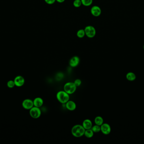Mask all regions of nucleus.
I'll list each match as a JSON object with an SVG mask.
<instances>
[{
    "label": "nucleus",
    "instance_id": "17",
    "mask_svg": "<svg viewBox=\"0 0 144 144\" xmlns=\"http://www.w3.org/2000/svg\"><path fill=\"white\" fill-rule=\"evenodd\" d=\"M86 35L84 30L83 29H80L78 30L77 33V36L79 38H83L84 37L85 35Z\"/></svg>",
    "mask_w": 144,
    "mask_h": 144
},
{
    "label": "nucleus",
    "instance_id": "21",
    "mask_svg": "<svg viewBox=\"0 0 144 144\" xmlns=\"http://www.w3.org/2000/svg\"><path fill=\"white\" fill-rule=\"evenodd\" d=\"M7 86L10 88H13L15 86V84L14 83V81L9 80L8 81L7 83Z\"/></svg>",
    "mask_w": 144,
    "mask_h": 144
},
{
    "label": "nucleus",
    "instance_id": "6",
    "mask_svg": "<svg viewBox=\"0 0 144 144\" xmlns=\"http://www.w3.org/2000/svg\"><path fill=\"white\" fill-rule=\"evenodd\" d=\"M23 107L26 109H30L34 107V101L30 99H26L22 103Z\"/></svg>",
    "mask_w": 144,
    "mask_h": 144
},
{
    "label": "nucleus",
    "instance_id": "11",
    "mask_svg": "<svg viewBox=\"0 0 144 144\" xmlns=\"http://www.w3.org/2000/svg\"><path fill=\"white\" fill-rule=\"evenodd\" d=\"M65 107L70 111H74L76 108V105L73 101H68L65 104Z\"/></svg>",
    "mask_w": 144,
    "mask_h": 144
},
{
    "label": "nucleus",
    "instance_id": "19",
    "mask_svg": "<svg viewBox=\"0 0 144 144\" xmlns=\"http://www.w3.org/2000/svg\"><path fill=\"white\" fill-rule=\"evenodd\" d=\"M91 129L92 130L94 133H98L101 131V127L99 126L96 124V125H94L92 127Z\"/></svg>",
    "mask_w": 144,
    "mask_h": 144
},
{
    "label": "nucleus",
    "instance_id": "7",
    "mask_svg": "<svg viewBox=\"0 0 144 144\" xmlns=\"http://www.w3.org/2000/svg\"><path fill=\"white\" fill-rule=\"evenodd\" d=\"M100 127H101V131L104 135H108L109 134H110L111 129L110 126L108 124L106 123L103 124Z\"/></svg>",
    "mask_w": 144,
    "mask_h": 144
},
{
    "label": "nucleus",
    "instance_id": "24",
    "mask_svg": "<svg viewBox=\"0 0 144 144\" xmlns=\"http://www.w3.org/2000/svg\"><path fill=\"white\" fill-rule=\"evenodd\" d=\"M56 1L60 3H62L64 2L65 1V0H56Z\"/></svg>",
    "mask_w": 144,
    "mask_h": 144
},
{
    "label": "nucleus",
    "instance_id": "3",
    "mask_svg": "<svg viewBox=\"0 0 144 144\" xmlns=\"http://www.w3.org/2000/svg\"><path fill=\"white\" fill-rule=\"evenodd\" d=\"M77 87L74 83L68 82L66 83L64 86V90L68 93V94H74L76 91Z\"/></svg>",
    "mask_w": 144,
    "mask_h": 144
},
{
    "label": "nucleus",
    "instance_id": "22",
    "mask_svg": "<svg viewBox=\"0 0 144 144\" xmlns=\"http://www.w3.org/2000/svg\"><path fill=\"white\" fill-rule=\"evenodd\" d=\"M74 83L75 84L76 87L80 86L81 85V81L80 79H75V81H74Z\"/></svg>",
    "mask_w": 144,
    "mask_h": 144
},
{
    "label": "nucleus",
    "instance_id": "20",
    "mask_svg": "<svg viewBox=\"0 0 144 144\" xmlns=\"http://www.w3.org/2000/svg\"><path fill=\"white\" fill-rule=\"evenodd\" d=\"M73 6L75 7L79 8L82 5V3H81V0H75L73 2Z\"/></svg>",
    "mask_w": 144,
    "mask_h": 144
},
{
    "label": "nucleus",
    "instance_id": "1",
    "mask_svg": "<svg viewBox=\"0 0 144 144\" xmlns=\"http://www.w3.org/2000/svg\"><path fill=\"white\" fill-rule=\"evenodd\" d=\"M85 130L82 125L77 124L73 126L71 130V133L75 137H80L84 135Z\"/></svg>",
    "mask_w": 144,
    "mask_h": 144
},
{
    "label": "nucleus",
    "instance_id": "2",
    "mask_svg": "<svg viewBox=\"0 0 144 144\" xmlns=\"http://www.w3.org/2000/svg\"><path fill=\"white\" fill-rule=\"evenodd\" d=\"M56 96L58 101L62 104H65L70 99L69 94L64 90L59 91Z\"/></svg>",
    "mask_w": 144,
    "mask_h": 144
},
{
    "label": "nucleus",
    "instance_id": "13",
    "mask_svg": "<svg viewBox=\"0 0 144 144\" xmlns=\"http://www.w3.org/2000/svg\"><path fill=\"white\" fill-rule=\"evenodd\" d=\"M33 101H34V106L39 108L42 107L43 104V99L40 97L36 98Z\"/></svg>",
    "mask_w": 144,
    "mask_h": 144
},
{
    "label": "nucleus",
    "instance_id": "16",
    "mask_svg": "<svg viewBox=\"0 0 144 144\" xmlns=\"http://www.w3.org/2000/svg\"><path fill=\"white\" fill-rule=\"evenodd\" d=\"M94 122L96 125L101 126L103 124V119L101 116H97L94 119Z\"/></svg>",
    "mask_w": 144,
    "mask_h": 144
},
{
    "label": "nucleus",
    "instance_id": "5",
    "mask_svg": "<svg viewBox=\"0 0 144 144\" xmlns=\"http://www.w3.org/2000/svg\"><path fill=\"white\" fill-rule=\"evenodd\" d=\"M41 109L39 107H34L30 109V115L34 119H37L41 116Z\"/></svg>",
    "mask_w": 144,
    "mask_h": 144
},
{
    "label": "nucleus",
    "instance_id": "14",
    "mask_svg": "<svg viewBox=\"0 0 144 144\" xmlns=\"http://www.w3.org/2000/svg\"><path fill=\"white\" fill-rule=\"evenodd\" d=\"M126 78L129 81H133L136 79V75L133 72H129L126 75Z\"/></svg>",
    "mask_w": 144,
    "mask_h": 144
},
{
    "label": "nucleus",
    "instance_id": "8",
    "mask_svg": "<svg viewBox=\"0 0 144 144\" xmlns=\"http://www.w3.org/2000/svg\"><path fill=\"white\" fill-rule=\"evenodd\" d=\"M80 63V58L79 57L75 56L70 59L69 61V65L71 67H75L79 65Z\"/></svg>",
    "mask_w": 144,
    "mask_h": 144
},
{
    "label": "nucleus",
    "instance_id": "25",
    "mask_svg": "<svg viewBox=\"0 0 144 144\" xmlns=\"http://www.w3.org/2000/svg\"><path fill=\"white\" fill-rule=\"evenodd\" d=\"M143 48H144V46H143Z\"/></svg>",
    "mask_w": 144,
    "mask_h": 144
},
{
    "label": "nucleus",
    "instance_id": "10",
    "mask_svg": "<svg viewBox=\"0 0 144 144\" xmlns=\"http://www.w3.org/2000/svg\"><path fill=\"white\" fill-rule=\"evenodd\" d=\"M91 12L94 17H98L101 14V9L99 6H94L91 8Z\"/></svg>",
    "mask_w": 144,
    "mask_h": 144
},
{
    "label": "nucleus",
    "instance_id": "12",
    "mask_svg": "<svg viewBox=\"0 0 144 144\" xmlns=\"http://www.w3.org/2000/svg\"><path fill=\"white\" fill-rule=\"evenodd\" d=\"M82 126L85 130L91 129L92 127V123L90 120L86 119L83 122Z\"/></svg>",
    "mask_w": 144,
    "mask_h": 144
},
{
    "label": "nucleus",
    "instance_id": "9",
    "mask_svg": "<svg viewBox=\"0 0 144 144\" xmlns=\"http://www.w3.org/2000/svg\"><path fill=\"white\" fill-rule=\"evenodd\" d=\"M15 86L20 87L24 85L25 83V80L23 77L21 76H18L16 77L14 79Z\"/></svg>",
    "mask_w": 144,
    "mask_h": 144
},
{
    "label": "nucleus",
    "instance_id": "18",
    "mask_svg": "<svg viewBox=\"0 0 144 144\" xmlns=\"http://www.w3.org/2000/svg\"><path fill=\"white\" fill-rule=\"evenodd\" d=\"M82 4L86 6H90L93 3V0H81Z\"/></svg>",
    "mask_w": 144,
    "mask_h": 144
},
{
    "label": "nucleus",
    "instance_id": "4",
    "mask_svg": "<svg viewBox=\"0 0 144 144\" xmlns=\"http://www.w3.org/2000/svg\"><path fill=\"white\" fill-rule=\"evenodd\" d=\"M86 36L89 38H92L95 36L96 30L95 28L91 25L86 26L84 29Z\"/></svg>",
    "mask_w": 144,
    "mask_h": 144
},
{
    "label": "nucleus",
    "instance_id": "15",
    "mask_svg": "<svg viewBox=\"0 0 144 144\" xmlns=\"http://www.w3.org/2000/svg\"><path fill=\"white\" fill-rule=\"evenodd\" d=\"M84 135L86 137L91 138L94 136V132L91 129H86L85 131Z\"/></svg>",
    "mask_w": 144,
    "mask_h": 144
},
{
    "label": "nucleus",
    "instance_id": "23",
    "mask_svg": "<svg viewBox=\"0 0 144 144\" xmlns=\"http://www.w3.org/2000/svg\"><path fill=\"white\" fill-rule=\"evenodd\" d=\"M47 4L49 5H51L54 4L56 1V0H44Z\"/></svg>",
    "mask_w": 144,
    "mask_h": 144
}]
</instances>
